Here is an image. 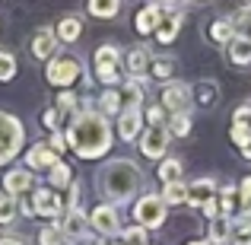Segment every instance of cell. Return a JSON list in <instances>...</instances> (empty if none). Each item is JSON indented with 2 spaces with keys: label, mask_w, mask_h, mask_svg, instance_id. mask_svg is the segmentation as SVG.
<instances>
[{
  "label": "cell",
  "mask_w": 251,
  "mask_h": 245,
  "mask_svg": "<svg viewBox=\"0 0 251 245\" xmlns=\"http://www.w3.org/2000/svg\"><path fill=\"white\" fill-rule=\"evenodd\" d=\"M64 137L67 150H74L80 160H102L115 143V128L99 109H80L76 115H70Z\"/></svg>",
  "instance_id": "6da1fadb"
},
{
  "label": "cell",
  "mask_w": 251,
  "mask_h": 245,
  "mask_svg": "<svg viewBox=\"0 0 251 245\" xmlns=\"http://www.w3.org/2000/svg\"><path fill=\"white\" fill-rule=\"evenodd\" d=\"M96 188L102 194V201L108 204H130L140 197V188H143V172L134 160H105V165L96 169Z\"/></svg>",
  "instance_id": "7a4b0ae2"
},
{
  "label": "cell",
  "mask_w": 251,
  "mask_h": 245,
  "mask_svg": "<svg viewBox=\"0 0 251 245\" xmlns=\"http://www.w3.org/2000/svg\"><path fill=\"white\" fill-rule=\"evenodd\" d=\"M124 51L118 45H99L96 54H92V70H96V80L105 83V89H118V83H124Z\"/></svg>",
  "instance_id": "3957f363"
},
{
  "label": "cell",
  "mask_w": 251,
  "mask_h": 245,
  "mask_svg": "<svg viewBox=\"0 0 251 245\" xmlns=\"http://www.w3.org/2000/svg\"><path fill=\"white\" fill-rule=\"evenodd\" d=\"M25 147V124L0 109V165L13 163Z\"/></svg>",
  "instance_id": "277c9868"
},
{
  "label": "cell",
  "mask_w": 251,
  "mask_h": 245,
  "mask_svg": "<svg viewBox=\"0 0 251 245\" xmlns=\"http://www.w3.org/2000/svg\"><path fill=\"white\" fill-rule=\"evenodd\" d=\"M45 80L57 86V89H67L76 80H83V61L74 54H54L48 61V67H45Z\"/></svg>",
  "instance_id": "5b68a950"
},
{
  "label": "cell",
  "mask_w": 251,
  "mask_h": 245,
  "mask_svg": "<svg viewBox=\"0 0 251 245\" xmlns=\"http://www.w3.org/2000/svg\"><path fill=\"white\" fill-rule=\"evenodd\" d=\"M166 217H169V207L162 204V197L159 194H140L134 201V220H137V226H143V229H159L162 223H166Z\"/></svg>",
  "instance_id": "8992f818"
},
{
  "label": "cell",
  "mask_w": 251,
  "mask_h": 245,
  "mask_svg": "<svg viewBox=\"0 0 251 245\" xmlns=\"http://www.w3.org/2000/svg\"><path fill=\"white\" fill-rule=\"evenodd\" d=\"M86 217H89V229H92V233H99V236H105V239H111V236L121 233V217H118V207H115V204H108V201H102L99 207H92Z\"/></svg>",
  "instance_id": "52a82bcc"
},
{
  "label": "cell",
  "mask_w": 251,
  "mask_h": 245,
  "mask_svg": "<svg viewBox=\"0 0 251 245\" xmlns=\"http://www.w3.org/2000/svg\"><path fill=\"white\" fill-rule=\"evenodd\" d=\"M194 102V89H191L188 83L181 80H169L162 83V96H159V105L169 111V115H175V111H188V105Z\"/></svg>",
  "instance_id": "ba28073f"
},
{
  "label": "cell",
  "mask_w": 251,
  "mask_h": 245,
  "mask_svg": "<svg viewBox=\"0 0 251 245\" xmlns=\"http://www.w3.org/2000/svg\"><path fill=\"white\" fill-rule=\"evenodd\" d=\"M169 140H172V134H169L166 128H143V134L137 137V143H140V153L147 156V160H166Z\"/></svg>",
  "instance_id": "9c48e42d"
},
{
  "label": "cell",
  "mask_w": 251,
  "mask_h": 245,
  "mask_svg": "<svg viewBox=\"0 0 251 245\" xmlns=\"http://www.w3.org/2000/svg\"><path fill=\"white\" fill-rule=\"evenodd\" d=\"M29 204H32V214L45 217V220H57V217L64 214V201L54 188H35Z\"/></svg>",
  "instance_id": "30bf717a"
},
{
  "label": "cell",
  "mask_w": 251,
  "mask_h": 245,
  "mask_svg": "<svg viewBox=\"0 0 251 245\" xmlns=\"http://www.w3.org/2000/svg\"><path fill=\"white\" fill-rule=\"evenodd\" d=\"M32 185H35L32 172L25 169V165H16V169H6V172H3V182H0V191H3L6 197H16V201H23V197L32 191Z\"/></svg>",
  "instance_id": "8fae6325"
},
{
  "label": "cell",
  "mask_w": 251,
  "mask_h": 245,
  "mask_svg": "<svg viewBox=\"0 0 251 245\" xmlns=\"http://www.w3.org/2000/svg\"><path fill=\"white\" fill-rule=\"evenodd\" d=\"M150 64H153V51H150L147 45H134V48L124 51L121 67H124V77H137V80H140V77H147Z\"/></svg>",
  "instance_id": "7c38bea8"
},
{
  "label": "cell",
  "mask_w": 251,
  "mask_h": 245,
  "mask_svg": "<svg viewBox=\"0 0 251 245\" xmlns=\"http://www.w3.org/2000/svg\"><path fill=\"white\" fill-rule=\"evenodd\" d=\"M57 226L64 229V236H67L70 242H83V239H89V217L83 214L80 207H70V210H64V220L57 223Z\"/></svg>",
  "instance_id": "4fadbf2b"
},
{
  "label": "cell",
  "mask_w": 251,
  "mask_h": 245,
  "mask_svg": "<svg viewBox=\"0 0 251 245\" xmlns=\"http://www.w3.org/2000/svg\"><path fill=\"white\" fill-rule=\"evenodd\" d=\"M181 23H184V10H178V6H166L159 29L153 32L156 42H159V45H172L178 38V32H181Z\"/></svg>",
  "instance_id": "5bb4252c"
},
{
  "label": "cell",
  "mask_w": 251,
  "mask_h": 245,
  "mask_svg": "<svg viewBox=\"0 0 251 245\" xmlns=\"http://www.w3.org/2000/svg\"><path fill=\"white\" fill-rule=\"evenodd\" d=\"M57 163H61V156H57L48 143H35V147H29V153H25V169L29 172H51Z\"/></svg>",
  "instance_id": "9a60e30c"
},
{
  "label": "cell",
  "mask_w": 251,
  "mask_h": 245,
  "mask_svg": "<svg viewBox=\"0 0 251 245\" xmlns=\"http://www.w3.org/2000/svg\"><path fill=\"white\" fill-rule=\"evenodd\" d=\"M115 131H118V137H121L124 143L137 140V137L143 134V111H140V109H124L121 115H118Z\"/></svg>",
  "instance_id": "2e32d148"
},
{
  "label": "cell",
  "mask_w": 251,
  "mask_h": 245,
  "mask_svg": "<svg viewBox=\"0 0 251 245\" xmlns=\"http://www.w3.org/2000/svg\"><path fill=\"white\" fill-rule=\"evenodd\" d=\"M216 194H220V188H216L213 178H194L188 185V204L191 207H207L210 201H216Z\"/></svg>",
  "instance_id": "e0dca14e"
},
{
  "label": "cell",
  "mask_w": 251,
  "mask_h": 245,
  "mask_svg": "<svg viewBox=\"0 0 251 245\" xmlns=\"http://www.w3.org/2000/svg\"><path fill=\"white\" fill-rule=\"evenodd\" d=\"M29 51L38 57V61L48 64L51 57L57 54V35H54V29H38L35 35H32V42H29Z\"/></svg>",
  "instance_id": "ac0fdd59"
},
{
  "label": "cell",
  "mask_w": 251,
  "mask_h": 245,
  "mask_svg": "<svg viewBox=\"0 0 251 245\" xmlns=\"http://www.w3.org/2000/svg\"><path fill=\"white\" fill-rule=\"evenodd\" d=\"M162 13H166V6H162V3H147L140 13H137L134 29L140 32V35H153V32L159 29V23H162Z\"/></svg>",
  "instance_id": "d6986e66"
},
{
  "label": "cell",
  "mask_w": 251,
  "mask_h": 245,
  "mask_svg": "<svg viewBox=\"0 0 251 245\" xmlns=\"http://www.w3.org/2000/svg\"><path fill=\"white\" fill-rule=\"evenodd\" d=\"M54 35H57V45H76L83 35V19L76 13H67L61 23L54 26Z\"/></svg>",
  "instance_id": "ffe728a7"
},
{
  "label": "cell",
  "mask_w": 251,
  "mask_h": 245,
  "mask_svg": "<svg viewBox=\"0 0 251 245\" xmlns=\"http://www.w3.org/2000/svg\"><path fill=\"white\" fill-rule=\"evenodd\" d=\"M121 99H124V109H140L143 99H147V80H137V77H124V89H121Z\"/></svg>",
  "instance_id": "44dd1931"
},
{
  "label": "cell",
  "mask_w": 251,
  "mask_h": 245,
  "mask_svg": "<svg viewBox=\"0 0 251 245\" xmlns=\"http://www.w3.org/2000/svg\"><path fill=\"white\" fill-rule=\"evenodd\" d=\"M226 48H229V64L232 67H251V38H245L239 32Z\"/></svg>",
  "instance_id": "7402d4cb"
},
{
  "label": "cell",
  "mask_w": 251,
  "mask_h": 245,
  "mask_svg": "<svg viewBox=\"0 0 251 245\" xmlns=\"http://www.w3.org/2000/svg\"><path fill=\"white\" fill-rule=\"evenodd\" d=\"M216 207H220V217H229V220H232V217L242 210V204H239V188H235V185L220 188V194H216Z\"/></svg>",
  "instance_id": "603a6c76"
},
{
  "label": "cell",
  "mask_w": 251,
  "mask_h": 245,
  "mask_svg": "<svg viewBox=\"0 0 251 245\" xmlns=\"http://www.w3.org/2000/svg\"><path fill=\"white\" fill-rule=\"evenodd\" d=\"M207 35H210V42H213V45H229L235 35H239V29L232 26V19L223 16V19H213V23H210Z\"/></svg>",
  "instance_id": "cb8c5ba5"
},
{
  "label": "cell",
  "mask_w": 251,
  "mask_h": 245,
  "mask_svg": "<svg viewBox=\"0 0 251 245\" xmlns=\"http://www.w3.org/2000/svg\"><path fill=\"white\" fill-rule=\"evenodd\" d=\"M229 239H232V220H229V217H213V220H210L207 242L210 245H226Z\"/></svg>",
  "instance_id": "d4e9b609"
},
{
  "label": "cell",
  "mask_w": 251,
  "mask_h": 245,
  "mask_svg": "<svg viewBox=\"0 0 251 245\" xmlns=\"http://www.w3.org/2000/svg\"><path fill=\"white\" fill-rule=\"evenodd\" d=\"M99 111H102L105 118H111V115H121L124 111V99H121V89H105L102 96H99Z\"/></svg>",
  "instance_id": "484cf974"
},
{
  "label": "cell",
  "mask_w": 251,
  "mask_h": 245,
  "mask_svg": "<svg viewBox=\"0 0 251 245\" xmlns=\"http://www.w3.org/2000/svg\"><path fill=\"white\" fill-rule=\"evenodd\" d=\"M162 204L166 207H181V204H188V185L184 182H169L162 185Z\"/></svg>",
  "instance_id": "4316f807"
},
{
  "label": "cell",
  "mask_w": 251,
  "mask_h": 245,
  "mask_svg": "<svg viewBox=\"0 0 251 245\" xmlns=\"http://www.w3.org/2000/svg\"><path fill=\"white\" fill-rule=\"evenodd\" d=\"M86 10L96 19H115L121 13V0H86Z\"/></svg>",
  "instance_id": "83f0119b"
},
{
  "label": "cell",
  "mask_w": 251,
  "mask_h": 245,
  "mask_svg": "<svg viewBox=\"0 0 251 245\" xmlns=\"http://www.w3.org/2000/svg\"><path fill=\"white\" fill-rule=\"evenodd\" d=\"M181 172H184V163L175 160V156H166V160H159L156 175H159L162 185H169V182H181Z\"/></svg>",
  "instance_id": "f1b7e54d"
},
{
  "label": "cell",
  "mask_w": 251,
  "mask_h": 245,
  "mask_svg": "<svg viewBox=\"0 0 251 245\" xmlns=\"http://www.w3.org/2000/svg\"><path fill=\"white\" fill-rule=\"evenodd\" d=\"M194 89V99H197V105H213L216 102V96H220V86H216L213 80H203V83H197V86H191Z\"/></svg>",
  "instance_id": "f546056e"
},
{
  "label": "cell",
  "mask_w": 251,
  "mask_h": 245,
  "mask_svg": "<svg viewBox=\"0 0 251 245\" xmlns=\"http://www.w3.org/2000/svg\"><path fill=\"white\" fill-rule=\"evenodd\" d=\"M166 131L172 137H188L191 134V115H188V111H175V115H169Z\"/></svg>",
  "instance_id": "4dcf8cb0"
},
{
  "label": "cell",
  "mask_w": 251,
  "mask_h": 245,
  "mask_svg": "<svg viewBox=\"0 0 251 245\" xmlns=\"http://www.w3.org/2000/svg\"><path fill=\"white\" fill-rule=\"evenodd\" d=\"M48 182H51V188H70V185H74V172H70V165L67 163H57L54 169L48 172Z\"/></svg>",
  "instance_id": "1f68e13d"
},
{
  "label": "cell",
  "mask_w": 251,
  "mask_h": 245,
  "mask_svg": "<svg viewBox=\"0 0 251 245\" xmlns=\"http://www.w3.org/2000/svg\"><path fill=\"white\" fill-rule=\"evenodd\" d=\"M38 245H70V239L64 236V229L57 223H51V226L38 229Z\"/></svg>",
  "instance_id": "d6a6232c"
},
{
  "label": "cell",
  "mask_w": 251,
  "mask_h": 245,
  "mask_svg": "<svg viewBox=\"0 0 251 245\" xmlns=\"http://www.w3.org/2000/svg\"><path fill=\"white\" fill-rule=\"evenodd\" d=\"M16 214H19V201L16 197H6L3 191H0V226H13Z\"/></svg>",
  "instance_id": "836d02e7"
},
{
  "label": "cell",
  "mask_w": 251,
  "mask_h": 245,
  "mask_svg": "<svg viewBox=\"0 0 251 245\" xmlns=\"http://www.w3.org/2000/svg\"><path fill=\"white\" fill-rule=\"evenodd\" d=\"M19 64H16V54L6 48H0V83H10L13 77H16Z\"/></svg>",
  "instance_id": "e575fe53"
},
{
  "label": "cell",
  "mask_w": 251,
  "mask_h": 245,
  "mask_svg": "<svg viewBox=\"0 0 251 245\" xmlns=\"http://www.w3.org/2000/svg\"><path fill=\"white\" fill-rule=\"evenodd\" d=\"M150 70H153L156 80L169 83V80H172V74H175V61H169V57H156V61L150 64Z\"/></svg>",
  "instance_id": "d590c367"
},
{
  "label": "cell",
  "mask_w": 251,
  "mask_h": 245,
  "mask_svg": "<svg viewBox=\"0 0 251 245\" xmlns=\"http://www.w3.org/2000/svg\"><path fill=\"white\" fill-rule=\"evenodd\" d=\"M229 137H232V143H235L239 150H248V147H251V124H232Z\"/></svg>",
  "instance_id": "8d00e7d4"
},
{
  "label": "cell",
  "mask_w": 251,
  "mask_h": 245,
  "mask_svg": "<svg viewBox=\"0 0 251 245\" xmlns=\"http://www.w3.org/2000/svg\"><path fill=\"white\" fill-rule=\"evenodd\" d=\"M57 111H67V115H76V105H80V96L76 92H70V89H64L61 96H57Z\"/></svg>",
  "instance_id": "74e56055"
},
{
  "label": "cell",
  "mask_w": 251,
  "mask_h": 245,
  "mask_svg": "<svg viewBox=\"0 0 251 245\" xmlns=\"http://www.w3.org/2000/svg\"><path fill=\"white\" fill-rule=\"evenodd\" d=\"M121 239H124V245H147V229L134 223V226L121 229Z\"/></svg>",
  "instance_id": "f35d334b"
},
{
  "label": "cell",
  "mask_w": 251,
  "mask_h": 245,
  "mask_svg": "<svg viewBox=\"0 0 251 245\" xmlns=\"http://www.w3.org/2000/svg\"><path fill=\"white\" fill-rule=\"evenodd\" d=\"M143 121H147L150 128H166V109H162V105H150V109L143 111Z\"/></svg>",
  "instance_id": "ab89813d"
},
{
  "label": "cell",
  "mask_w": 251,
  "mask_h": 245,
  "mask_svg": "<svg viewBox=\"0 0 251 245\" xmlns=\"http://www.w3.org/2000/svg\"><path fill=\"white\" fill-rule=\"evenodd\" d=\"M239 204H242V210H251V175H245L239 185Z\"/></svg>",
  "instance_id": "60d3db41"
},
{
  "label": "cell",
  "mask_w": 251,
  "mask_h": 245,
  "mask_svg": "<svg viewBox=\"0 0 251 245\" xmlns=\"http://www.w3.org/2000/svg\"><path fill=\"white\" fill-rule=\"evenodd\" d=\"M232 26L235 29H251V3H245L239 13L232 16Z\"/></svg>",
  "instance_id": "b9f144b4"
},
{
  "label": "cell",
  "mask_w": 251,
  "mask_h": 245,
  "mask_svg": "<svg viewBox=\"0 0 251 245\" xmlns=\"http://www.w3.org/2000/svg\"><path fill=\"white\" fill-rule=\"evenodd\" d=\"M48 147L54 150L57 156H61L64 150H67V137H64V131H51V137H48Z\"/></svg>",
  "instance_id": "7bdbcfd3"
},
{
  "label": "cell",
  "mask_w": 251,
  "mask_h": 245,
  "mask_svg": "<svg viewBox=\"0 0 251 245\" xmlns=\"http://www.w3.org/2000/svg\"><path fill=\"white\" fill-rule=\"evenodd\" d=\"M57 121H61V111H57L54 105H51V109H48V111L42 115V124H45L48 131H57Z\"/></svg>",
  "instance_id": "ee69618b"
},
{
  "label": "cell",
  "mask_w": 251,
  "mask_h": 245,
  "mask_svg": "<svg viewBox=\"0 0 251 245\" xmlns=\"http://www.w3.org/2000/svg\"><path fill=\"white\" fill-rule=\"evenodd\" d=\"M232 124H251V102H245V105H239V109H235Z\"/></svg>",
  "instance_id": "f6af8a7d"
},
{
  "label": "cell",
  "mask_w": 251,
  "mask_h": 245,
  "mask_svg": "<svg viewBox=\"0 0 251 245\" xmlns=\"http://www.w3.org/2000/svg\"><path fill=\"white\" fill-rule=\"evenodd\" d=\"M80 204V185H70V191H67V201H64V210H70V207H76Z\"/></svg>",
  "instance_id": "bcb514c9"
},
{
  "label": "cell",
  "mask_w": 251,
  "mask_h": 245,
  "mask_svg": "<svg viewBox=\"0 0 251 245\" xmlns=\"http://www.w3.org/2000/svg\"><path fill=\"white\" fill-rule=\"evenodd\" d=\"M0 245H25L23 236H0Z\"/></svg>",
  "instance_id": "7dc6e473"
},
{
  "label": "cell",
  "mask_w": 251,
  "mask_h": 245,
  "mask_svg": "<svg viewBox=\"0 0 251 245\" xmlns=\"http://www.w3.org/2000/svg\"><path fill=\"white\" fill-rule=\"evenodd\" d=\"M156 3H162V6H175L178 0H156Z\"/></svg>",
  "instance_id": "c3c4849f"
},
{
  "label": "cell",
  "mask_w": 251,
  "mask_h": 245,
  "mask_svg": "<svg viewBox=\"0 0 251 245\" xmlns=\"http://www.w3.org/2000/svg\"><path fill=\"white\" fill-rule=\"evenodd\" d=\"M188 245H210L207 239H194V242H188Z\"/></svg>",
  "instance_id": "681fc988"
},
{
  "label": "cell",
  "mask_w": 251,
  "mask_h": 245,
  "mask_svg": "<svg viewBox=\"0 0 251 245\" xmlns=\"http://www.w3.org/2000/svg\"><path fill=\"white\" fill-rule=\"evenodd\" d=\"M80 245H92V242H80Z\"/></svg>",
  "instance_id": "f907efd6"
},
{
  "label": "cell",
  "mask_w": 251,
  "mask_h": 245,
  "mask_svg": "<svg viewBox=\"0 0 251 245\" xmlns=\"http://www.w3.org/2000/svg\"><path fill=\"white\" fill-rule=\"evenodd\" d=\"M118 245H124V242H118Z\"/></svg>",
  "instance_id": "816d5d0a"
},
{
  "label": "cell",
  "mask_w": 251,
  "mask_h": 245,
  "mask_svg": "<svg viewBox=\"0 0 251 245\" xmlns=\"http://www.w3.org/2000/svg\"><path fill=\"white\" fill-rule=\"evenodd\" d=\"M248 3H251V0H248Z\"/></svg>",
  "instance_id": "f5cc1de1"
},
{
  "label": "cell",
  "mask_w": 251,
  "mask_h": 245,
  "mask_svg": "<svg viewBox=\"0 0 251 245\" xmlns=\"http://www.w3.org/2000/svg\"><path fill=\"white\" fill-rule=\"evenodd\" d=\"M147 245H150V242H147Z\"/></svg>",
  "instance_id": "db71d44e"
}]
</instances>
